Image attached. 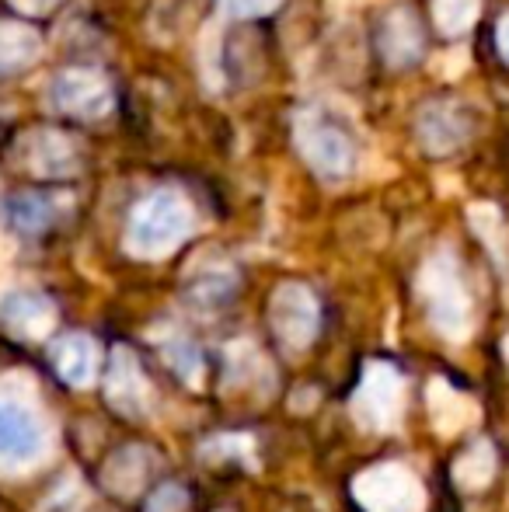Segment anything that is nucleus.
<instances>
[{
	"mask_svg": "<svg viewBox=\"0 0 509 512\" xmlns=\"http://www.w3.org/2000/svg\"><path fill=\"white\" fill-rule=\"evenodd\" d=\"M192 234V206L178 189H157L133 206L126 244L140 258H164Z\"/></svg>",
	"mask_w": 509,
	"mask_h": 512,
	"instance_id": "1",
	"label": "nucleus"
},
{
	"mask_svg": "<svg viewBox=\"0 0 509 512\" xmlns=\"http://www.w3.org/2000/svg\"><path fill=\"white\" fill-rule=\"evenodd\" d=\"M293 136H297V147L304 154V161L325 182H342V178H349L356 171V161H360L356 143L335 122L321 119L314 112H304L297 119V126H293Z\"/></svg>",
	"mask_w": 509,
	"mask_h": 512,
	"instance_id": "2",
	"label": "nucleus"
},
{
	"mask_svg": "<svg viewBox=\"0 0 509 512\" xmlns=\"http://www.w3.org/2000/svg\"><path fill=\"white\" fill-rule=\"evenodd\" d=\"M14 157L28 175L42 178V182H67V178L81 175V150L67 133L53 126L28 129L18 140Z\"/></svg>",
	"mask_w": 509,
	"mask_h": 512,
	"instance_id": "3",
	"label": "nucleus"
},
{
	"mask_svg": "<svg viewBox=\"0 0 509 512\" xmlns=\"http://www.w3.org/2000/svg\"><path fill=\"white\" fill-rule=\"evenodd\" d=\"M49 98L63 115L74 119H105L116 105V88L95 67H67L53 77Z\"/></svg>",
	"mask_w": 509,
	"mask_h": 512,
	"instance_id": "4",
	"label": "nucleus"
},
{
	"mask_svg": "<svg viewBox=\"0 0 509 512\" xmlns=\"http://www.w3.org/2000/svg\"><path fill=\"white\" fill-rule=\"evenodd\" d=\"M471 119L461 102H426L415 115V140H419L422 154L429 157H450L468 143Z\"/></svg>",
	"mask_w": 509,
	"mask_h": 512,
	"instance_id": "5",
	"label": "nucleus"
},
{
	"mask_svg": "<svg viewBox=\"0 0 509 512\" xmlns=\"http://www.w3.org/2000/svg\"><path fill=\"white\" fill-rule=\"evenodd\" d=\"M321 310L318 300L307 286L300 283H283L272 297V328H276L279 342H286L290 349H304L318 335Z\"/></svg>",
	"mask_w": 509,
	"mask_h": 512,
	"instance_id": "6",
	"label": "nucleus"
},
{
	"mask_svg": "<svg viewBox=\"0 0 509 512\" xmlns=\"http://www.w3.org/2000/svg\"><path fill=\"white\" fill-rule=\"evenodd\" d=\"M422 290H426L429 310L443 331H457L468 321V297L461 290V279L450 258H433L422 272Z\"/></svg>",
	"mask_w": 509,
	"mask_h": 512,
	"instance_id": "7",
	"label": "nucleus"
},
{
	"mask_svg": "<svg viewBox=\"0 0 509 512\" xmlns=\"http://www.w3.org/2000/svg\"><path fill=\"white\" fill-rule=\"evenodd\" d=\"M377 46H381V56L387 67L394 70H405L412 63L422 60V25L408 7H394V11L384 14L381 21V35H377Z\"/></svg>",
	"mask_w": 509,
	"mask_h": 512,
	"instance_id": "8",
	"label": "nucleus"
},
{
	"mask_svg": "<svg viewBox=\"0 0 509 512\" xmlns=\"http://www.w3.org/2000/svg\"><path fill=\"white\" fill-rule=\"evenodd\" d=\"M42 450V429L28 408L18 401H0V460L25 464Z\"/></svg>",
	"mask_w": 509,
	"mask_h": 512,
	"instance_id": "9",
	"label": "nucleus"
},
{
	"mask_svg": "<svg viewBox=\"0 0 509 512\" xmlns=\"http://www.w3.org/2000/svg\"><path fill=\"white\" fill-rule=\"evenodd\" d=\"M49 366L53 373L70 387H84L98 370V349L88 335H60L53 345H49Z\"/></svg>",
	"mask_w": 509,
	"mask_h": 512,
	"instance_id": "10",
	"label": "nucleus"
},
{
	"mask_svg": "<svg viewBox=\"0 0 509 512\" xmlns=\"http://www.w3.org/2000/svg\"><path fill=\"white\" fill-rule=\"evenodd\" d=\"M0 321L18 335H42L53 324V304L35 290H11L0 297Z\"/></svg>",
	"mask_w": 509,
	"mask_h": 512,
	"instance_id": "11",
	"label": "nucleus"
},
{
	"mask_svg": "<svg viewBox=\"0 0 509 512\" xmlns=\"http://www.w3.org/2000/svg\"><path fill=\"white\" fill-rule=\"evenodd\" d=\"M42 56V39L25 21L0 18V74L11 77L28 70Z\"/></svg>",
	"mask_w": 509,
	"mask_h": 512,
	"instance_id": "12",
	"label": "nucleus"
},
{
	"mask_svg": "<svg viewBox=\"0 0 509 512\" xmlns=\"http://www.w3.org/2000/svg\"><path fill=\"white\" fill-rule=\"evenodd\" d=\"M53 206L46 203V196H32V192H21L7 203V220L18 234H28V237H39L49 230L53 223Z\"/></svg>",
	"mask_w": 509,
	"mask_h": 512,
	"instance_id": "13",
	"label": "nucleus"
},
{
	"mask_svg": "<svg viewBox=\"0 0 509 512\" xmlns=\"http://www.w3.org/2000/svg\"><path fill=\"white\" fill-rule=\"evenodd\" d=\"M234 286H238V279H234L231 269L199 272V279L189 286V300L199 307H217V304H224V300H231Z\"/></svg>",
	"mask_w": 509,
	"mask_h": 512,
	"instance_id": "14",
	"label": "nucleus"
},
{
	"mask_svg": "<svg viewBox=\"0 0 509 512\" xmlns=\"http://www.w3.org/2000/svg\"><path fill=\"white\" fill-rule=\"evenodd\" d=\"M433 18L443 35H464L478 21V0H436Z\"/></svg>",
	"mask_w": 509,
	"mask_h": 512,
	"instance_id": "15",
	"label": "nucleus"
},
{
	"mask_svg": "<svg viewBox=\"0 0 509 512\" xmlns=\"http://www.w3.org/2000/svg\"><path fill=\"white\" fill-rule=\"evenodd\" d=\"M189 509V495H185L182 485H164L157 492L147 495L143 502V512H185Z\"/></svg>",
	"mask_w": 509,
	"mask_h": 512,
	"instance_id": "16",
	"label": "nucleus"
},
{
	"mask_svg": "<svg viewBox=\"0 0 509 512\" xmlns=\"http://www.w3.org/2000/svg\"><path fill=\"white\" fill-rule=\"evenodd\" d=\"M279 0H220V7H224V14H231V18H262V14L276 11Z\"/></svg>",
	"mask_w": 509,
	"mask_h": 512,
	"instance_id": "17",
	"label": "nucleus"
},
{
	"mask_svg": "<svg viewBox=\"0 0 509 512\" xmlns=\"http://www.w3.org/2000/svg\"><path fill=\"white\" fill-rule=\"evenodd\" d=\"M199 56H206L203 60V74H206V81L217 88V74H213V67H217V56H220V39H217V28H206V42L199 46Z\"/></svg>",
	"mask_w": 509,
	"mask_h": 512,
	"instance_id": "18",
	"label": "nucleus"
},
{
	"mask_svg": "<svg viewBox=\"0 0 509 512\" xmlns=\"http://www.w3.org/2000/svg\"><path fill=\"white\" fill-rule=\"evenodd\" d=\"M18 14H28V18H46V14L56 11L60 0H7Z\"/></svg>",
	"mask_w": 509,
	"mask_h": 512,
	"instance_id": "19",
	"label": "nucleus"
},
{
	"mask_svg": "<svg viewBox=\"0 0 509 512\" xmlns=\"http://www.w3.org/2000/svg\"><path fill=\"white\" fill-rule=\"evenodd\" d=\"M443 60H447V63H440V67H436V70H440L443 77H457V74H461L464 67H468V53H464V49H457L454 56L447 53V56H443Z\"/></svg>",
	"mask_w": 509,
	"mask_h": 512,
	"instance_id": "20",
	"label": "nucleus"
},
{
	"mask_svg": "<svg viewBox=\"0 0 509 512\" xmlns=\"http://www.w3.org/2000/svg\"><path fill=\"white\" fill-rule=\"evenodd\" d=\"M496 46H499V56L509 63V14H503L496 25Z\"/></svg>",
	"mask_w": 509,
	"mask_h": 512,
	"instance_id": "21",
	"label": "nucleus"
}]
</instances>
